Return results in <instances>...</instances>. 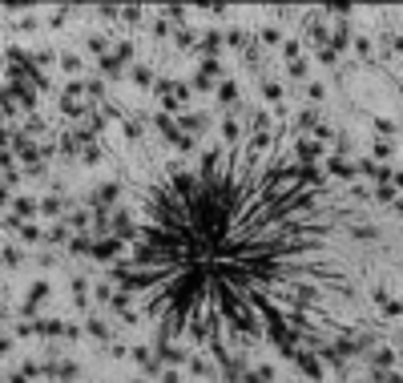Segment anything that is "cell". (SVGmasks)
<instances>
[{"instance_id":"1","label":"cell","mask_w":403,"mask_h":383,"mask_svg":"<svg viewBox=\"0 0 403 383\" xmlns=\"http://www.w3.org/2000/svg\"><path fill=\"white\" fill-rule=\"evenodd\" d=\"M113 198H117V186H101V194H97V202L105 206V202H113Z\"/></svg>"},{"instance_id":"2","label":"cell","mask_w":403,"mask_h":383,"mask_svg":"<svg viewBox=\"0 0 403 383\" xmlns=\"http://www.w3.org/2000/svg\"><path fill=\"white\" fill-rule=\"evenodd\" d=\"M234 93H238V89H234V85H230V81H226V85H222V89H218V97H222V101H234Z\"/></svg>"}]
</instances>
